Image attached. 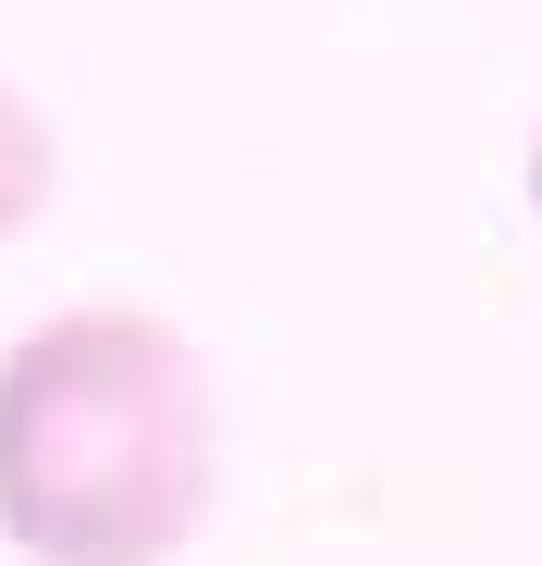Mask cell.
Returning a JSON list of instances; mask_svg holds the SVG:
<instances>
[{
    "label": "cell",
    "mask_w": 542,
    "mask_h": 566,
    "mask_svg": "<svg viewBox=\"0 0 542 566\" xmlns=\"http://www.w3.org/2000/svg\"><path fill=\"white\" fill-rule=\"evenodd\" d=\"M210 517V382L160 308H62L0 357V542L25 566H173Z\"/></svg>",
    "instance_id": "6da1fadb"
},
{
    "label": "cell",
    "mask_w": 542,
    "mask_h": 566,
    "mask_svg": "<svg viewBox=\"0 0 542 566\" xmlns=\"http://www.w3.org/2000/svg\"><path fill=\"white\" fill-rule=\"evenodd\" d=\"M530 210H542V136H530Z\"/></svg>",
    "instance_id": "3957f363"
},
{
    "label": "cell",
    "mask_w": 542,
    "mask_h": 566,
    "mask_svg": "<svg viewBox=\"0 0 542 566\" xmlns=\"http://www.w3.org/2000/svg\"><path fill=\"white\" fill-rule=\"evenodd\" d=\"M50 198H62V136H50V112L25 99V86L0 74V247H13Z\"/></svg>",
    "instance_id": "7a4b0ae2"
}]
</instances>
